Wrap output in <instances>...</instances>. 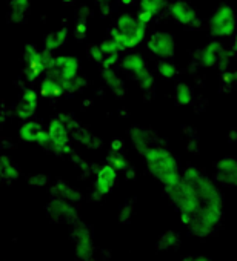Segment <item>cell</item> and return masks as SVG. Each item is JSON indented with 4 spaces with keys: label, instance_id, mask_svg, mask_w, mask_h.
I'll return each instance as SVG.
<instances>
[{
    "label": "cell",
    "instance_id": "obj_1",
    "mask_svg": "<svg viewBox=\"0 0 237 261\" xmlns=\"http://www.w3.org/2000/svg\"><path fill=\"white\" fill-rule=\"evenodd\" d=\"M182 178L196 191L199 198V207L186 226L191 227L193 233L199 237H206L217 227L222 220V195L212 180H209L196 168L185 169Z\"/></svg>",
    "mask_w": 237,
    "mask_h": 261
},
{
    "label": "cell",
    "instance_id": "obj_2",
    "mask_svg": "<svg viewBox=\"0 0 237 261\" xmlns=\"http://www.w3.org/2000/svg\"><path fill=\"white\" fill-rule=\"evenodd\" d=\"M79 72V59L73 56H51L43 74L45 77L56 80L63 88L65 94H74L79 92L86 85V80Z\"/></svg>",
    "mask_w": 237,
    "mask_h": 261
},
{
    "label": "cell",
    "instance_id": "obj_3",
    "mask_svg": "<svg viewBox=\"0 0 237 261\" xmlns=\"http://www.w3.org/2000/svg\"><path fill=\"white\" fill-rule=\"evenodd\" d=\"M148 172L163 185V188H168L174 183H177L182 177L179 163L176 157L163 146H153L144 154Z\"/></svg>",
    "mask_w": 237,
    "mask_h": 261
},
{
    "label": "cell",
    "instance_id": "obj_4",
    "mask_svg": "<svg viewBox=\"0 0 237 261\" xmlns=\"http://www.w3.org/2000/svg\"><path fill=\"white\" fill-rule=\"evenodd\" d=\"M147 37V27L142 25L133 14H121L117 17L112 30L111 39L115 42L121 51H128L139 46Z\"/></svg>",
    "mask_w": 237,
    "mask_h": 261
},
{
    "label": "cell",
    "instance_id": "obj_5",
    "mask_svg": "<svg viewBox=\"0 0 237 261\" xmlns=\"http://www.w3.org/2000/svg\"><path fill=\"white\" fill-rule=\"evenodd\" d=\"M168 198L171 200V203L177 207L179 214H180V220L183 224H188L191 217L194 215V212L199 207V198L196 191L180 177V180L168 188H163Z\"/></svg>",
    "mask_w": 237,
    "mask_h": 261
},
{
    "label": "cell",
    "instance_id": "obj_6",
    "mask_svg": "<svg viewBox=\"0 0 237 261\" xmlns=\"http://www.w3.org/2000/svg\"><path fill=\"white\" fill-rule=\"evenodd\" d=\"M51 53L45 51L43 48L39 49L36 45H27L23 59H25V68H23V75L30 83H34L36 80L40 79V75L45 72L46 65L51 59Z\"/></svg>",
    "mask_w": 237,
    "mask_h": 261
},
{
    "label": "cell",
    "instance_id": "obj_7",
    "mask_svg": "<svg viewBox=\"0 0 237 261\" xmlns=\"http://www.w3.org/2000/svg\"><path fill=\"white\" fill-rule=\"evenodd\" d=\"M209 33L214 37L223 39V37H229L234 34L235 31V13L234 8L231 5H220L214 14L211 16L209 22Z\"/></svg>",
    "mask_w": 237,
    "mask_h": 261
},
{
    "label": "cell",
    "instance_id": "obj_8",
    "mask_svg": "<svg viewBox=\"0 0 237 261\" xmlns=\"http://www.w3.org/2000/svg\"><path fill=\"white\" fill-rule=\"evenodd\" d=\"M229 60H231L229 53L217 40L206 43L199 53V62H200V66H203V68L219 66L223 71V69H226Z\"/></svg>",
    "mask_w": 237,
    "mask_h": 261
},
{
    "label": "cell",
    "instance_id": "obj_9",
    "mask_svg": "<svg viewBox=\"0 0 237 261\" xmlns=\"http://www.w3.org/2000/svg\"><path fill=\"white\" fill-rule=\"evenodd\" d=\"M46 133L50 137V151L56 154H68L71 151V134L59 118L50 121Z\"/></svg>",
    "mask_w": 237,
    "mask_h": 261
},
{
    "label": "cell",
    "instance_id": "obj_10",
    "mask_svg": "<svg viewBox=\"0 0 237 261\" xmlns=\"http://www.w3.org/2000/svg\"><path fill=\"white\" fill-rule=\"evenodd\" d=\"M88 54H89L91 60L96 62L97 65H100L102 68H112L115 65V62L118 60L121 49H118L115 42L109 37L97 45H92L88 49Z\"/></svg>",
    "mask_w": 237,
    "mask_h": 261
},
{
    "label": "cell",
    "instance_id": "obj_11",
    "mask_svg": "<svg viewBox=\"0 0 237 261\" xmlns=\"http://www.w3.org/2000/svg\"><path fill=\"white\" fill-rule=\"evenodd\" d=\"M147 46L154 56L160 57L162 60L171 59L176 54V40L174 36L168 31L153 33L147 40Z\"/></svg>",
    "mask_w": 237,
    "mask_h": 261
},
{
    "label": "cell",
    "instance_id": "obj_12",
    "mask_svg": "<svg viewBox=\"0 0 237 261\" xmlns=\"http://www.w3.org/2000/svg\"><path fill=\"white\" fill-rule=\"evenodd\" d=\"M19 139L27 143H37L39 146L50 149V137L46 129L34 120H25L19 127Z\"/></svg>",
    "mask_w": 237,
    "mask_h": 261
},
{
    "label": "cell",
    "instance_id": "obj_13",
    "mask_svg": "<svg viewBox=\"0 0 237 261\" xmlns=\"http://www.w3.org/2000/svg\"><path fill=\"white\" fill-rule=\"evenodd\" d=\"M39 108V92L33 88H28L20 95L16 105V117L20 120H30L34 117Z\"/></svg>",
    "mask_w": 237,
    "mask_h": 261
},
{
    "label": "cell",
    "instance_id": "obj_14",
    "mask_svg": "<svg viewBox=\"0 0 237 261\" xmlns=\"http://www.w3.org/2000/svg\"><path fill=\"white\" fill-rule=\"evenodd\" d=\"M216 178L228 188L237 183V162L234 157H223L216 163Z\"/></svg>",
    "mask_w": 237,
    "mask_h": 261
},
{
    "label": "cell",
    "instance_id": "obj_15",
    "mask_svg": "<svg viewBox=\"0 0 237 261\" xmlns=\"http://www.w3.org/2000/svg\"><path fill=\"white\" fill-rule=\"evenodd\" d=\"M117 183V171L111 165H105L97 171L96 181H94V191L99 197L108 195L112 188Z\"/></svg>",
    "mask_w": 237,
    "mask_h": 261
},
{
    "label": "cell",
    "instance_id": "obj_16",
    "mask_svg": "<svg viewBox=\"0 0 237 261\" xmlns=\"http://www.w3.org/2000/svg\"><path fill=\"white\" fill-rule=\"evenodd\" d=\"M170 16L174 22L183 27H189L197 22V11L185 0H177L170 5Z\"/></svg>",
    "mask_w": 237,
    "mask_h": 261
},
{
    "label": "cell",
    "instance_id": "obj_17",
    "mask_svg": "<svg viewBox=\"0 0 237 261\" xmlns=\"http://www.w3.org/2000/svg\"><path fill=\"white\" fill-rule=\"evenodd\" d=\"M122 68H124V71H125L128 75H131L136 82H139L142 77H145V75H148V74L151 72L150 68H148L147 60H145L140 54H137V53H130V54H127V56L124 57V60H122Z\"/></svg>",
    "mask_w": 237,
    "mask_h": 261
},
{
    "label": "cell",
    "instance_id": "obj_18",
    "mask_svg": "<svg viewBox=\"0 0 237 261\" xmlns=\"http://www.w3.org/2000/svg\"><path fill=\"white\" fill-rule=\"evenodd\" d=\"M100 79L105 83V86L111 91V94H114L115 97L122 98L127 94V86L125 82L122 80V77L118 75L112 68H102L100 71Z\"/></svg>",
    "mask_w": 237,
    "mask_h": 261
},
{
    "label": "cell",
    "instance_id": "obj_19",
    "mask_svg": "<svg viewBox=\"0 0 237 261\" xmlns=\"http://www.w3.org/2000/svg\"><path fill=\"white\" fill-rule=\"evenodd\" d=\"M48 212L54 220H60V221L76 220V217H77L73 204L65 200H60V198H56L48 204Z\"/></svg>",
    "mask_w": 237,
    "mask_h": 261
},
{
    "label": "cell",
    "instance_id": "obj_20",
    "mask_svg": "<svg viewBox=\"0 0 237 261\" xmlns=\"http://www.w3.org/2000/svg\"><path fill=\"white\" fill-rule=\"evenodd\" d=\"M130 139H131V143L133 146L136 148V151L144 157V154L153 148V137H151V133L147 129H142L139 126H134L130 129Z\"/></svg>",
    "mask_w": 237,
    "mask_h": 261
},
{
    "label": "cell",
    "instance_id": "obj_21",
    "mask_svg": "<svg viewBox=\"0 0 237 261\" xmlns=\"http://www.w3.org/2000/svg\"><path fill=\"white\" fill-rule=\"evenodd\" d=\"M76 255L80 259H89L92 255L91 233L86 227H80L76 230Z\"/></svg>",
    "mask_w": 237,
    "mask_h": 261
},
{
    "label": "cell",
    "instance_id": "obj_22",
    "mask_svg": "<svg viewBox=\"0 0 237 261\" xmlns=\"http://www.w3.org/2000/svg\"><path fill=\"white\" fill-rule=\"evenodd\" d=\"M68 37H69L68 28L66 27H62L60 30L46 34V37L43 39V49L53 54L54 51H57V49H60V48H63L66 45Z\"/></svg>",
    "mask_w": 237,
    "mask_h": 261
},
{
    "label": "cell",
    "instance_id": "obj_23",
    "mask_svg": "<svg viewBox=\"0 0 237 261\" xmlns=\"http://www.w3.org/2000/svg\"><path fill=\"white\" fill-rule=\"evenodd\" d=\"M51 192L56 195V198H60V200H65L68 203H74V201H79L80 200V192L77 189H74L71 185L65 183V181H57L53 188H51Z\"/></svg>",
    "mask_w": 237,
    "mask_h": 261
},
{
    "label": "cell",
    "instance_id": "obj_24",
    "mask_svg": "<svg viewBox=\"0 0 237 261\" xmlns=\"http://www.w3.org/2000/svg\"><path fill=\"white\" fill-rule=\"evenodd\" d=\"M39 92H40V97H43V98H51V100L65 95L63 88H62L56 80H53V79H50V77H43V79L40 80Z\"/></svg>",
    "mask_w": 237,
    "mask_h": 261
},
{
    "label": "cell",
    "instance_id": "obj_25",
    "mask_svg": "<svg viewBox=\"0 0 237 261\" xmlns=\"http://www.w3.org/2000/svg\"><path fill=\"white\" fill-rule=\"evenodd\" d=\"M0 175L4 181H14L20 175L17 165L8 155H0Z\"/></svg>",
    "mask_w": 237,
    "mask_h": 261
},
{
    "label": "cell",
    "instance_id": "obj_26",
    "mask_svg": "<svg viewBox=\"0 0 237 261\" xmlns=\"http://www.w3.org/2000/svg\"><path fill=\"white\" fill-rule=\"evenodd\" d=\"M71 136L80 143V145H83V146H88V148H99L100 145H102V142L99 140V137H96L94 134H91L88 129H85V127H76L73 133H71Z\"/></svg>",
    "mask_w": 237,
    "mask_h": 261
},
{
    "label": "cell",
    "instance_id": "obj_27",
    "mask_svg": "<svg viewBox=\"0 0 237 261\" xmlns=\"http://www.w3.org/2000/svg\"><path fill=\"white\" fill-rule=\"evenodd\" d=\"M31 0H11L10 4V17L13 22H22L30 10Z\"/></svg>",
    "mask_w": 237,
    "mask_h": 261
},
{
    "label": "cell",
    "instance_id": "obj_28",
    "mask_svg": "<svg viewBox=\"0 0 237 261\" xmlns=\"http://www.w3.org/2000/svg\"><path fill=\"white\" fill-rule=\"evenodd\" d=\"M194 98L193 88L188 83H179L174 91V101L177 106H188Z\"/></svg>",
    "mask_w": 237,
    "mask_h": 261
},
{
    "label": "cell",
    "instance_id": "obj_29",
    "mask_svg": "<svg viewBox=\"0 0 237 261\" xmlns=\"http://www.w3.org/2000/svg\"><path fill=\"white\" fill-rule=\"evenodd\" d=\"M167 5V0H139V10L150 13L153 17L157 16Z\"/></svg>",
    "mask_w": 237,
    "mask_h": 261
},
{
    "label": "cell",
    "instance_id": "obj_30",
    "mask_svg": "<svg viewBox=\"0 0 237 261\" xmlns=\"http://www.w3.org/2000/svg\"><path fill=\"white\" fill-rule=\"evenodd\" d=\"M108 165H111L115 171H125L128 168V160L124 155V152H115V151H109L108 157H106Z\"/></svg>",
    "mask_w": 237,
    "mask_h": 261
},
{
    "label": "cell",
    "instance_id": "obj_31",
    "mask_svg": "<svg viewBox=\"0 0 237 261\" xmlns=\"http://www.w3.org/2000/svg\"><path fill=\"white\" fill-rule=\"evenodd\" d=\"M157 72H159V75H160L162 79L171 80V79H174V77L177 75V68H176V65L171 63V62L160 60V62L157 63Z\"/></svg>",
    "mask_w": 237,
    "mask_h": 261
},
{
    "label": "cell",
    "instance_id": "obj_32",
    "mask_svg": "<svg viewBox=\"0 0 237 261\" xmlns=\"http://www.w3.org/2000/svg\"><path fill=\"white\" fill-rule=\"evenodd\" d=\"M86 34H88V22L83 19H77L74 23V37L77 40H83L86 39Z\"/></svg>",
    "mask_w": 237,
    "mask_h": 261
},
{
    "label": "cell",
    "instance_id": "obj_33",
    "mask_svg": "<svg viewBox=\"0 0 237 261\" xmlns=\"http://www.w3.org/2000/svg\"><path fill=\"white\" fill-rule=\"evenodd\" d=\"M30 185L31 186H45L48 183V177L43 175V174H36L33 177H30Z\"/></svg>",
    "mask_w": 237,
    "mask_h": 261
},
{
    "label": "cell",
    "instance_id": "obj_34",
    "mask_svg": "<svg viewBox=\"0 0 237 261\" xmlns=\"http://www.w3.org/2000/svg\"><path fill=\"white\" fill-rule=\"evenodd\" d=\"M136 17H137V20H139L142 25H145V27H147V25H148V23H150V22L154 19V17H153L150 13H147V11H142V10H139V13H137V16H136Z\"/></svg>",
    "mask_w": 237,
    "mask_h": 261
},
{
    "label": "cell",
    "instance_id": "obj_35",
    "mask_svg": "<svg viewBox=\"0 0 237 261\" xmlns=\"http://www.w3.org/2000/svg\"><path fill=\"white\" fill-rule=\"evenodd\" d=\"M222 82L226 83L229 88H232L234 83H235V72H228V71L225 69V72L222 74Z\"/></svg>",
    "mask_w": 237,
    "mask_h": 261
},
{
    "label": "cell",
    "instance_id": "obj_36",
    "mask_svg": "<svg viewBox=\"0 0 237 261\" xmlns=\"http://www.w3.org/2000/svg\"><path fill=\"white\" fill-rule=\"evenodd\" d=\"M125 149V142L121 140V139H114L111 142V149L109 151H115V152H124Z\"/></svg>",
    "mask_w": 237,
    "mask_h": 261
},
{
    "label": "cell",
    "instance_id": "obj_37",
    "mask_svg": "<svg viewBox=\"0 0 237 261\" xmlns=\"http://www.w3.org/2000/svg\"><path fill=\"white\" fill-rule=\"evenodd\" d=\"M191 261H212L208 256H197V258H191Z\"/></svg>",
    "mask_w": 237,
    "mask_h": 261
},
{
    "label": "cell",
    "instance_id": "obj_38",
    "mask_svg": "<svg viewBox=\"0 0 237 261\" xmlns=\"http://www.w3.org/2000/svg\"><path fill=\"white\" fill-rule=\"evenodd\" d=\"M118 2H121L122 5H131L134 0H118Z\"/></svg>",
    "mask_w": 237,
    "mask_h": 261
},
{
    "label": "cell",
    "instance_id": "obj_39",
    "mask_svg": "<svg viewBox=\"0 0 237 261\" xmlns=\"http://www.w3.org/2000/svg\"><path fill=\"white\" fill-rule=\"evenodd\" d=\"M99 4H106V2H109V0H97Z\"/></svg>",
    "mask_w": 237,
    "mask_h": 261
},
{
    "label": "cell",
    "instance_id": "obj_40",
    "mask_svg": "<svg viewBox=\"0 0 237 261\" xmlns=\"http://www.w3.org/2000/svg\"><path fill=\"white\" fill-rule=\"evenodd\" d=\"M74 0H63V4H73Z\"/></svg>",
    "mask_w": 237,
    "mask_h": 261
},
{
    "label": "cell",
    "instance_id": "obj_41",
    "mask_svg": "<svg viewBox=\"0 0 237 261\" xmlns=\"http://www.w3.org/2000/svg\"><path fill=\"white\" fill-rule=\"evenodd\" d=\"M183 261H191V258H185Z\"/></svg>",
    "mask_w": 237,
    "mask_h": 261
},
{
    "label": "cell",
    "instance_id": "obj_42",
    "mask_svg": "<svg viewBox=\"0 0 237 261\" xmlns=\"http://www.w3.org/2000/svg\"><path fill=\"white\" fill-rule=\"evenodd\" d=\"M2 181H4V180H2V175H0V183H2Z\"/></svg>",
    "mask_w": 237,
    "mask_h": 261
},
{
    "label": "cell",
    "instance_id": "obj_43",
    "mask_svg": "<svg viewBox=\"0 0 237 261\" xmlns=\"http://www.w3.org/2000/svg\"><path fill=\"white\" fill-rule=\"evenodd\" d=\"M0 123H2V117H0Z\"/></svg>",
    "mask_w": 237,
    "mask_h": 261
}]
</instances>
